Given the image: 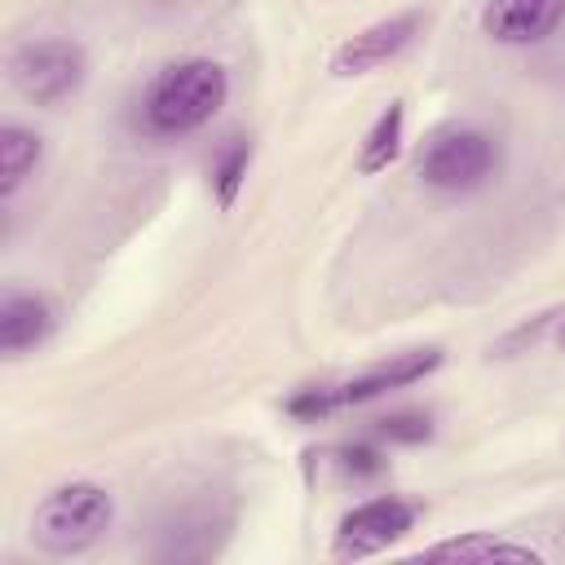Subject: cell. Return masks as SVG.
Listing matches in <instances>:
<instances>
[{
  "mask_svg": "<svg viewBox=\"0 0 565 565\" xmlns=\"http://www.w3.org/2000/svg\"><path fill=\"white\" fill-rule=\"evenodd\" d=\"M225 97H230L225 66L212 57H185V62H172L154 75V84L146 88L141 115H146L150 132L181 137V132L203 128L225 106Z\"/></svg>",
  "mask_w": 565,
  "mask_h": 565,
  "instance_id": "cell-1",
  "label": "cell"
},
{
  "mask_svg": "<svg viewBox=\"0 0 565 565\" xmlns=\"http://www.w3.org/2000/svg\"><path fill=\"white\" fill-rule=\"evenodd\" d=\"M115 503L97 481H66L31 512V543L49 556H79L110 530Z\"/></svg>",
  "mask_w": 565,
  "mask_h": 565,
  "instance_id": "cell-2",
  "label": "cell"
},
{
  "mask_svg": "<svg viewBox=\"0 0 565 565\" xmlns=\"http://www.w3.org/2000/svg\"><path fill=\"white\" fill-rule=\"evenodd\" d=\"M88 75V57L75 40L49 35V40H26L9 53V79L18 93L35 106H57L66 102Z\"/></svg>",
  "mask_w": 565,
  "mask_h": 565,
  "instance_id": "cell-3",
  "label": "cell"
},
{
  "mask_svg": "<svg viewBox=\"0 0 565 565\" xmlns=\"http://www.w3.org/2000/svg\"><path fill=\"white\" fill-rule=\"evenodd\" d=\"M499 168V141L481 128L455 124L428 137V146L419 150V177L433 190H477L494 177Z\"/></svg>",
  "mask_w": 565,
  "mask_h": 565,
  "instance_id": "cell-4",
  "label": "cell"
},
{
  "mask_svg": "<svg viewBox=\"0 0 565 565\" xmlns=\"http://www.w3.org/2000/svg\"><path fill=\"white\" fill-rule=\"evenodd\" d=\"M415 503L397 499V494H380V499H366L358 503L353 512L340 516L335 525V556L340 561H358V556H375L384 552L388 543H397L411 525H415Z\"/></svg>",
  "mask_w": 565,
  "mask_h": 565,
  "instance_id": "cell-5",
  "label": "cell"
},
{
  "mask_svg": "<svg viewBox=\"0 0 565 565\" xmlns=\"http://www.w3.org/2000/svg\"><path fill=\"white\" fill-rule=\"evenodd\" d=\"M419 26H424V13H419V9H406V13H393V18L371 22L366 31L349 35V40L335 49L331 75H366V71L393 62V57L419 35Z\"/></svg>",
  "mask_w": 565,
  "mask_h": 565,
  "instance_id": "cell-6",
  "label": "cell"
},
{
  "mask_svg": "<svg viewBox=\"0 0 565 565\" xmlns=\"http://www.w3.org/2000/svg\"><path fill=\"white\" fill-rule=\"evenodd\" d=\"M565 22V0H486L481 31L494 44H539Z\"/></svg>",
  "mask_w": 565,
  "mask_h": 565,
  "instance_id": "cell-7",
  "label": "cell"
},
{
  "mask_svg": "<svg viewBox=\"0 0 565 565\" xmlns=\"http://www.w3.org/2000/svg\"><path fill=\"white\" fill-rule=\"evenodd\" d=\"M53 305L35 291H4L0 296V353L22 358L26 349H40L53 335Z\"/></svg>",
  "mask_w": 565,
  "mask_h": 565,
  "instance_id": "cell-8",
  "label": "cell"
},
{
  "mask_svg": "<svg viewBox=\"0 0 565 565\" xmlns=\"http://www.w3.org/2000/svg\"><path fill=\"white\" fill-rule=\"evenodd\" d=\"M441 366V353L437 349H415V353H397L393 362L366 371V375H353L349 384H335V406H362V402H375L393 388H406L424 375H433Z\"/></svg>",
  "mask_w": 565,
  "mask_h": 565,
  "instance_id": "cell-9",
  "label": "cell"
},
{
  "mask_svg": "<svg viewBox=\"0 0 565 565\" xmlns=\"http://www.w3.org/2000/svg\"><path fill=\"white\" fill-rule=\"evenodd\" d=\"M415 561H450V565H490V561H521V565H539L543 556L525 543H508L494 534H459L446 543L424 547Z\"/></svg>",
  "mask_w": 565,
  "mask_h": 565,
  "instance_id": "cell-10",
  "label": "cell"
},
{
  "mask_svg": "<svg viewBox=\"0 0 565 565\" xmlns=\"http://www.w3.org/2000/svg\"><path fill=\"white\" fill-rule=\"evenodd\" d=\"M402 128H406V110L402 102H388L380 110V119L371 124V132L362 137V150H358V172H384L397 154H402Z\"/></svg>",
  "mask_w": 565,
  "mask_h": 565,
  "instance_id": "cell-11",
  "label": "cell"
},
{
  "mask_svg": "<svg viewBox=\"0 0 565 565\" xmlns=\"http://www.w3.org/2000/svg\"><path fill=\"white\" fill-rule=\"evenodd\" d=\"M35 163H40V137L31 128L4 124L0 128V194L13 199L18 185L35 172Z\"/></svg>",
  "mask_w": 565,
  "mask_h": 565,
  "instance_id": "cell-12",
  "label": "cell"
},
{
  "mask_svg": "<svg viewBox=\"0 0 565 565\" xmlns=\"http://www.w3.org/2000/svg\"><path fill=\"white\" fill-rule=\"evenodd\" d=\"M247 168H252V141L247 137H230L225 150L212 159V194H216V203L225 212L234 207V199H238V190L247 181Z\"/></svg>",
  "mask_w": 565,
  "mask_h": 565,
  "instance_id": "cell-13",
  "label": "cell"
},
{
  "mask_svg": "<svg viewBox=\"0 0 565 565\" xmlns=\"http://www.w3.org/2000/svg\"><path fill=\"white\" fill-rule=\"evenodd\" d=\"M375 437L380 441H402V446H419L433 437V419L424 411H397V415H384L375 419Z\"/></svg>",
  "mask_w": 565,
  "mask_h": 565,
  "instance_id": "cell-14",
  "label": "cell"
},
{
  "mask_svg": "<svg viewBox=\"0 0 565 565\" xmlns=\"http://www.w3.org/2000/svg\"><path fill=\"white\" fill-rule=\"evenodd\" d=\"M331 411H340V406H335V384L300 388L296 397H287V415H296V419H305V424H313V419H322V415H331Z\"/></svg>",
  "mask_w": 565,
  "mask_h": 565,
  "instance_id": "cell-15",
  "label": "cell"
},
{
  "mask_svg": "<svg viewBox=\"0 0 565 565\" xmlns=\"http://www.w3.org/2000/svg\"><path fill=\"white\" fill-rule=\"evenodd\" d=\"M340 463H344L349 472H358V477H371V472H380V468H384L380 450H375V446H366V441L344 446V450H340Z\"/></svg>",
  "mask_w": 565,
  "mask_h": 565,
  "instance_id": "cell-16",
  "label": "cell"
},
{
  "mask_svg": "<svg viewBox=\"0 0 565 565\" xmlns=\"http://www.w3.org/2000/svg\"><path fill=\"white\" fill-rule=\"evenodd\" d=\"M556 340H561V349H565V322H561V335H556Z\"/></svg>",
  "mask_w": 565,
  "mask_h": 565,
  "instance_id": "cell-17",
  "label": "cell"
}]
</instances>
